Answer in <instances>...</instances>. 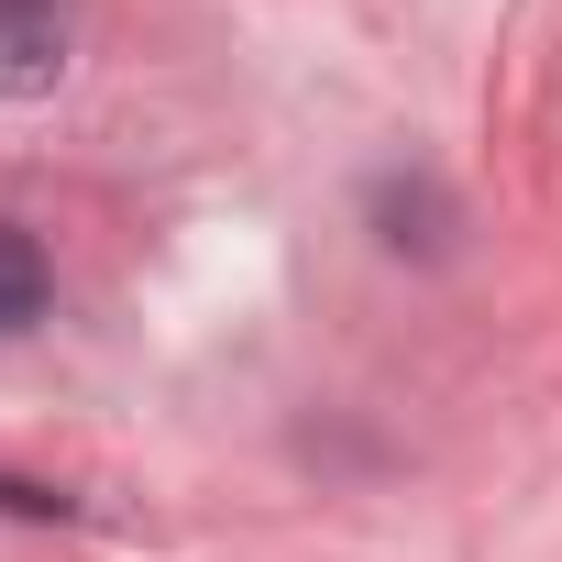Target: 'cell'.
<instances>
[{"label": "cell", "mask_w": 562, "mask_h": 562, "mask_svg": "<svg viewBox=\"0 0 562 562\" xmlns=\"http://www.w3.org/2000/svg\"><path fill=\"white\" fill-rule=\"evenodd\" d=\"M45 288H56V276H45L34 232H12V221H0V331H23V321L45 310Z\"/></svg>", "instance_id": "2"}, {"label": "cell", "mask_w": 562, "mask_h": 562, "mask_svg": "<svg viewBox=\"0 0 562 562\" xmlns=\"http://www.w3.org/2000/svg\"><path fill=\"white\" fill-rule=\"evenodd\" d=\"M67 78V34L45 12H0V100H45Z\"/></svg>", "instance_id": "1"}, {"label": "cell", "mask_w": 562, "mask_h": 562, "mask_svg": "<svg viewBox=\"0 0 562 562\" xmlns=\"http://www.w3.org/2000/svg\"><path fill=\"white\" fill-rule=\"evenodd\" d=\"M0 12H45V0H0Z\"/></svg>", "instance_id": "3"}]
</instances>
